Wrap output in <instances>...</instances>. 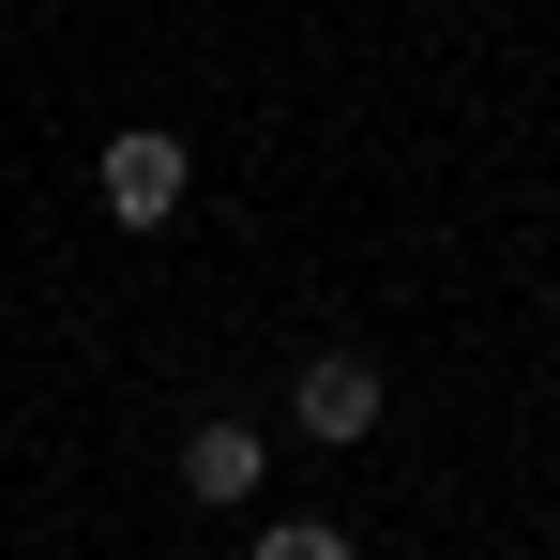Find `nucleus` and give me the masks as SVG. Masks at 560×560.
I'll return each instance as SVG.
<instances>
[{
  "label": "nucleus",
  "mask_w": 560,
  "mask_h": 560,
  "mask_svg": "<svg viewBox=\"0 0 560 560\" xmlns=\"http://www.w3.org/2000/svg\"><path fill=\"white\" fill-rule=\"evenodd\" d=\"M92 197H106V228H167V212L197 197V152L167 137V121H121V137L92 152Z\"/></svg>",
  "instance_id": "nucleus-1"
},
{
  "label": "nucleus",
  "mask_w": 560,
  "mask_h": 560,
  "mask_svg": "<svg viewBox=\"0 0 560 560\" xmlns=\"http://www.w3.org/2000/svg\"><path fill=\"white\" fill-rule=\"evenodd\" d=\"M378 409H394V378H378L364 349H318V364L288 378V424H303V440H334V455H349V440H378Z\"/></svg>",
  "instance_id": "nucleus-2"
},
{
  "label": "nucleus",
  "mask_w": 560,
  "mask_h": 560,
  "mask_svg": "<svg viewBox=\"0 0 560 560\" xmlns=\"http://www.w3.org/2000/svg\"><path fill=\"white\" fill-rule=\"evenodd\" d=\"M243 560H364V546H349L334 515H273V530H258V546H243Z\"/></svg>",
  "instance_id": "nucleus-4"
},
{
  "label": "nucleus",
  "mask_w": 560,
  "mask_h": 560,
  "mask_svg": "<svg viewBox=\"0 0 560 560\" xmlns=\"http://www.w3.org/2000/svg\"><path fill=\"white\" fill-rule=\"evenodd\" d=\"M258 469H273V455H258V424H243V409H212V424L183 440V500H197V515H243V500H258Z\"/></svg>",
  "instance_id": "nucleus-3"
}]
</instances>
